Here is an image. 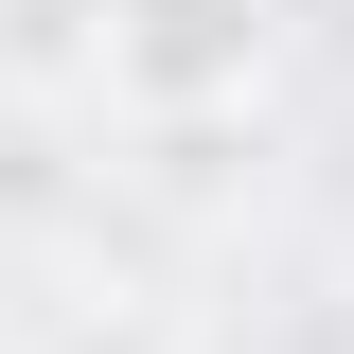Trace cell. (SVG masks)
Segmentation results:
<instances>
[{
    "instance_id": "2",
    "label": "cell",
    "mask_w": 354,
    "mask_h": 354,
    "mask_svg": "<svg viewBox=\"0 0 354 354\" xmlns=\"http://www.w3.org/2000/svg\"><path fill=\"white\" fill-rule=\"evenodd\" d=\"M248 160H266V106H213V124H142V177H160L177 213H230V195H248Z\"/></svg>"
},
{
    "instance_id": "1",
    "label": "cell",
    "mask_w": 354,
    "mask_h": 354,
    "mask_svg": "<svg viewBox=\"0 0 354 354\" xmlns=\"http://www.w3.org/2000/svg\"><path fill=\"white\" fill-rule=\"evenodd\" d=\"M266 0H106V106L124 124H213L266 106Z\"/></svg>"
},
{
    "instance_id": "3",
    "label": "cell",
    "mask_w": 354,
    "mask_h": 354,
    "mask_svg": "<svg viewBox=\"0 0 354 354\" xmlns=\"http://www.w3.org/2000/svg\"><path fill=\"white\" fill-rule=\"evenodd\" d=\"M0 88H106V0H0Z\"/></svg>"
}]
</instances>
